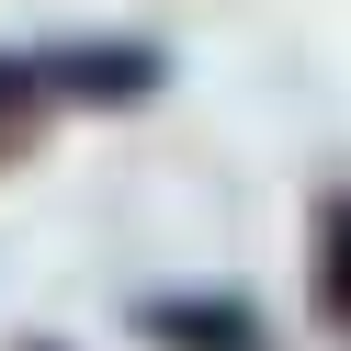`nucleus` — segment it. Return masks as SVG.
Segmentation results:
<instances>
[{
    "instance_id": "nucleus-1",
    "label": "nucleus",
    "mask_w": 351,
    "mask_h": 351,
    "mask_svg": "<svg viewBox=\"0 0 351 351\" xmlns=\"http://www.w3.org/2000/svg\"><path fill=\"white\" fill-rule=\"evenodd\" d=\"M34 69H46V91H57V102H80V114H125V102H159V91H170V57L147 46V34H91V46H46Z\"/></svg>"
},
{
    "instance_id": "nucleus-2",
    "label": "nucleus",
    "mask_w": 351,
    "mask_h": 351,
    "mask_svg": "<svg viewBox=\"0 0 351 351\" xmlns=\"http://www.w3.org/2000/svg\"><path fill=\"white\" fill-rule=\"evenodd\" d=\"M136 340L147 351H272V328L227 283H182V295H136Z\"/></svg>"
},
{
    "instance_id": "nucleus-3",
    "label": "nucleus",
    "mask_w": 351,
    "mask_h": 351,
    "mask_svg": "<svg viewBox=\"0 0 351 351\" xmlns=\"http://www.w3.org/2000/svg\"><path fill=\"white\" fill-rule=\"evenodd\" d=\"M306 306L351 340V182H328L306 215Z\"/></svg>"
},
{
    "instance_id": "nucleus-4",
    "label": "nucleus",
    "mask_w": 351,
    "mask_h": 351,
    "mask_svg": "<svg viewBox=\"0 0 351 351\" xmlns=\"http://www.w3.org/2000/svg\"><path fill=\"white\" fill-rule=\"evenodd\" d=\"M57 114V91H46V69L34 57H0V159H23L34 147V125Z\"/></svg>"
}]
</instances>
